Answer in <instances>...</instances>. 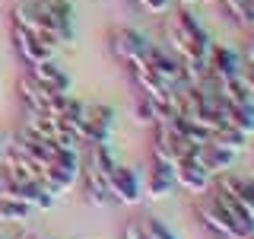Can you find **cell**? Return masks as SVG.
Returning a JSON list of instances; mask_svg holds the SVG:
<instances>
[{"mask_svg": "<svg viewBox=\"0 0 254 239\" xmlns=\"http://www.w3.org/2000/svg\"><path fill=\"white\" fill-rule=\"evenodd\" d=\"M165 42H169V51L181 64H206L210 35L203 32V26L194 19V13L188 6L165 13Z\"/></svg>", "mask_w": 254, "mask_h": 239, "instance_id": "cell-1", "label": "cell"}, {"mask_svg": "<svg viewBox=\"0 0 254 239\" xmlns=\"http://www.w3.org/2000/svg\"><path fill=\"white\" fill-rule=\"evenodd\" d=\"M194 214H197V220H200L213 236H219V239H251L242 227H238V223H232V220L226 217V211H222V207L216 204V198H213L210 191L197 198Z\"/></svg>", "mask_w": 254, "mask_h": 239, "instance_id": "cell-2", "label": "cell"}, {"mask_svg": "<svg viewBox=\"0 0 254 239\" xmlns=\"http://www.w3.org/2000/svg\"><path fill=\"white\" fill-rule=\"evenodd\" d=\"M108 195L115 204H140L143 201V179L137 175V169L130 166H121L115 163L108 172Z\"/></svg>", "mask_w": 254, "mask_h": 239, "instance_id": "cell-3", "label": "cell"}, {"mask_svg": "<svg viewBox=\"0 0 254 239\" xmlns=\"http://www.w3.org/2000/svg\"><path fill=\"white\" fill-rule=\"evenodd\" d=\"M242 70H245V61L232 48L210 42V48H206V77L216 80V83H226V80H235Z\"/></svg>", "mask_w": 254, "mask_h": 239, "instance_id": "cell-4", "label": "cell"}, {"mask_svg": "<svg viewBox=\"0 0 254 239\" xmlns=\"http://www.w3.org/2000/svg\"><path fill=\"white\" fill-rule=\"evenodd\" d=\"M108 45H111V54H115L121 64H133V61H143V54H146V35L137 29H115L111 32V38H108Z\"/></svg>", "mask_w": 254, "mask_h": 239, "instance_id": "cell-5", "label": "cell"}, {"mask_svg": "<svg viewBox=\"0 0 254 239\" xmlns=\"http://www.w3.org/2000/svg\"><path fill=\"white\" fill-rule=\"evenodd\" d=\"M175 185L190 191V195H203L213 185V172L206 169L200 159H185L175 166Z\"/></svg>", "mask_w": 254, "mask_h": 239, "instance_id": "cell-6", "label": "cell"}, {"mask_svg": "<svg viewBox=\"0 0 254 239\" xmlns=\"http://www.w3.org/2000/svg\"><path fill=\"white\" fill-rule=\"evenodd\" d=\"M13 42H16V51L22 54V61L29 64H42V61H54V51L58 48H51V45H45L38 35H32V32L26 29H19V26H13Z\"/></svg>", "mask_w": 254, "mask_h": 239, "instance_id": "cell-7", "label": "cell"}, {"mask_svg": "<svg viewBox=\"0 0 254 239\" xmlns=\"http://www.w3.org/2000/svg\"><path fill=\"white\" fill-rule=\"evenodd\" d=\"M175 188H178L175 185V169L153 159V163H149V172H146V182H143V198L162 201V198H169Z\"/></svg>", "mask_w": 254, "mask_h": 239, "instance_id": "cell-8", "label": "cell"}, {"mask_svg": "<svg viewBox=\"0 0 254 239\" xmlns=\"http://www.w3.org/2000/svg\"><path fill=\"white\" fill-rule=\"evenodd\" d=\"M29 77L35 80V83H42L45 90H51V93H70V86H73V80H70V74L61 67V64H54V61L32 64Z\"/></svg>", "mask_w": 254, "mask_h": 239, "instance_id": "cell-9", "label": "cell"}, {"mask_svg": "<svg viewBox=\"0 0 254 239\" xmlns=\"http://www.w3.org/2000/svg\"><path fill=\"white\" fill-rule=\"evenodd\" d=\"M213 185L216 188H226L229 195H235L238 201H242L248 211L254 214V179H248V175H238V172H219L213 175Z\"/></svg>", "mask_w": 254, "mask_h": 239, "instance_id": "cell-10", "label": "cell"}, {"mask_svg": "<svg viewBox=\"0 0 254 239\" xmlns=\"http://www.w3.org/2000/svg\"><path fill=\"white\" fill-rule=\"evenodd\" d=\"M79 179H83V191H86V198H89V204H95V207L115 204V201H111V195H108V175H102L99 169H92V166L83 163Z\"/></svg>", "mask_w": 254, "mask_h": 239, "instance_id": "cell-11", "label": "cell"}, {"mask_svg": "<svg viewBox=\"0 0 254 239\" xmlns=\"http://www.w3.org/2000/svg\"><path fill=\"white\" fill-rule=\"evenodd\" d=\"M197 159H200L213 175H219V172H226L229 166H232L235 153H232V150H226V147H219V143H213V140H206L203 147H200V153H197Z\"/></svg>", "mask_w": 254, "mask_h": 239, "instance_id": "cell-12", "label": "cell"}, {"mask_svg": "<svg viewBox=\"0 0 254 239\" xmlns=\"http://www.w3.org/2000/svg\"><path fill=\"white\" fill-rule=\"evenodd\" d=\"M210 140H213V143H219V147H226V150H232V153H242V150L248 147L251 134H245V131H238V127H232V124L222 121L216 131L210 134Z\"/></svg>", "mask_w": 254, "mask_h": 239, "instance_id": "cell-13", "label": "cell"}, {"mask_svg": "<svg viewBox=\"0 0 254 239\" xmlns=\"http://www.w3.org/2000/svg\"><path fill=\"white\" fill-rule=\"evenodd\" d=\"M35 214V207L19 201V198H0V220L3 223H22Z\"/></svg>", "mask_w": 254, "mask_h": 239, "instance_id": "cell-14", "label": "cell"}, {"mask_svg": "<svg viewBox=\"0 0 254 239\" xmlns=\"http://www.w3.org/2000/svg\"><path fill=\"white\" fill-rule=\"evenodd\" d=\"M127 67H130V77H133V83H137L140 93H156V90H162V86H165L143 61H133V64H127Z\"/></svg>", "mask_w": 254, "mask_h": 239, "instance_id": "cell-15", "label": "cell"}, {"mask_svg": "<svg viewBox=\"0 0 254 239\" xmlns=\"http://www.w3.org/2000/svg\"><path fill=\"white\" fill-rule=\"evenodd\" d=\"M137 223H140V230H143V236H146V239H178V233H175L162 217L146 214V217H140Z\"/></svg>", "mask_w": 254, "mask_h": 239, "instance_id": "cell-16", "label": "cell"}, {"mask_svg": "<svg viewBox=\"0 0 254 239\" xmlns=\"http://www.w3.org/2000/svg\"><path fill=\"white\" fill-rule=\"evenodd\" d=\"M219 3H222L226 19H232L235 26L248 29V0H219Z\"/></svg>", "mask_w": 254, "mask_h": 239, "instance_id": "cell-17", "label": "cell"}, {"mask_svg": "<svg viewBox=\"0 0 254 239\" xmlns=\"http://www.w3.org/2000/svg\"><path fill=\"white\" fill-rule=\"evenodd\" d=\"M35 3V10H45L51 16H61V19H73V6H70V0H32Z\"/></svg>", "mask_w": 254, "mask_h": 239, "instance_id": "cell-18", "label": "cell"}, {"mask_svg": "<svg viewBox=\"0 0 254 239\" xmlns=\"http://www.w3.org/2000/svg\"><path fill=\"white\" fill-rule=\"evenodd\" d=\"M133 115H137V121H140V124H149V127H156V124H159L153 102H149V96H143V93H140V99H137V109H133Z\"/></svg>", "mask_w": 254, "mask_h": 239, "instance_id": "cell-19", "label": "cell"}, {"mask_svg": "<svg viewBox=\"0 0 254 239\" xmlns=\"http://www.w3.org/2000/svg\"><path fill=\"white\" fill-rule=\"evenodd\" d=\"M172 3H175V0H137L140 10H146V13H153V16H165V13L172 10Z\"/></svg>", "mask_w": 254, "mask_h": 239, "instance_id": "cell-20", "label": "cell"}, {"mask_svg": "<svg viewBox=\"0 0 254 239\" xmlns=\"http://www.w3.org/2000/svg\"><path fill=\"white\" fill-rule=\"evenodd\" d=\"M124 239H146L143 236V230H140V223L133 220V223H127V230H124Z\"/></svg>", "mask_w": 254, "mask_h": 239, "instance_id": "cell-21", "label": "cell"}, {"mask_svg": "<svg viewBox=\"0 0 254 239\" xmlns=\"http://www.w3.org/2000/svg\"><path fill=\"white\" fill-rule=\"evenodd\" d=\"M248 29H254V0H248Z\"/></svg>", "mask_w": 254, "mask_h": 239, "instance_id": "cell-22", "label": "cell"}, {"mask_svg": "<svg viewBox=\"0 0 254 239\" xmlns=\"http://www.w3.org/2000/svg\"><path fill=\"white\" fill-rule=\"evenodd\" d=\"M181 6H194V3H203V0H178Z\"/></svg>", "mask_w": 254, "mask_h": 239, "instance_id": "cell-23", "label": "cell"}, {"mask_svg": "<svg viewBox=\"0 0 254 239\" xmlns=\"http://www.w3.org/2000/svg\"><path fill=\"white\" fill-rule=\"evenodd\" d=\"M19 239H42V236H29V233H26V236H19Z\"/></svg>", "mask_w": 254, "mask_h": 239, "instance_id": "cell-24", "label": "cell"}, {"mask_svg": "<svg viewBox=\"0 0 254 239\" xmlns=\"http://www.w3.org/2000/svg\"><path fill=\"white\" fill-rule=\"evenodd\" d=\"M0 239H6V236H0Z\"/></svg>", "mask_w": 254, "mask_h": 239, "instance_id": "cell-25", "label": "cell"}, {"mask_svg": "<svg viewBox=\"0 0 254 239\" xmlns=\"http://www.w3.org/2000/svg\"><path fill=\"white\" fill-rule=\"evenodd\" d=\"M251 48H254V42H251Z\"/></svg>", "mask_w": 254, "mask_h": 239, "instance_id": "cell-26", "label": "cell"}, {"mask_svg": "<svg viewBox=\"0 0 254 239\" xmlns=\"http://www.w3.org/2000/svg\"><path fill=\"white\" fill-rule=\"evenodd\" d=\"M251 239H254V236H251Z\"/></svg>", "mask_w": 254, "mask_h": 239, "instance_id": "cell-27", "label": "cell"}]
</instances>
